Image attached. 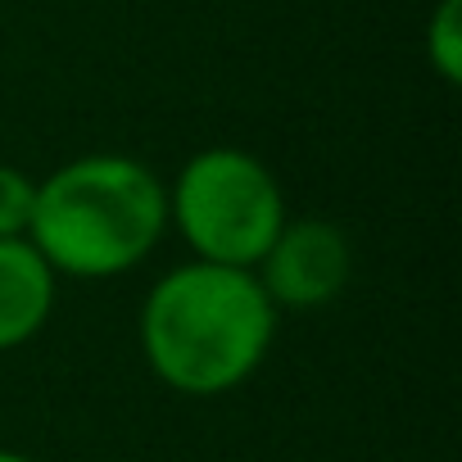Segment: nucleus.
<instances>
[{
	"label": "nucleus",
	"mask_w": 462,
	"mask_h": 462,
	"mask_svg": "<svg viewBox=\"0 0 462 462\" xmlns=\"http://www.w3.org/2000/svg\"><path fill=\"white\" fill-rule=\"evenodd\" d=\"M163 231L168 186L132 154H82L37 181L28 241L55 277H123L154 254Z\"/></svg>",
	"instance_id": "2"
},
{
	"label": "nucleus",
	"mask_w": 462,
	"mask_h": 462,
	"mask_svg": "<svg viewBox=\"0 0 462 462\" xmlns=\"http://www.w3.org/2000/svg\"><path fill=\"white\" fill-rule=\"evenodd\" d=\"M277 340V304L250 268L181 263L163 273L141 309V349L150 372L190 399L245 385Z\"/></svg>",
	"instance_id": "1"
},
{
	"label": "nucleus",
	"mask_w": 462,
	"mask_h": 462,
	"mask_svg": "<svg viewBox=\"0 0 462 462\" xmlns=\"http://www.w3.org/2000/svg\"><path fill=\"white\" fill-rule=\"evenodd\" d=\"M0 462H37V457H28V453H19V448H0Z\"/></svg>",
	"instance_id": "8"
},
{
	"label": "nucleus",
	"mask_w": 462,
	"mask_h": 462,
	"mask_svg": "<svg viewBox=\"0 0 462 462\" xmlns=\"http://www.w3.org/2000/svg\"><path fill=\"white\" fill-rule=\"evenodd\" d=\"M32 208H37V181L14 163H0V241L28 236Z\"/></svg>",
	"instance_id": "7"
},
{
	"label": "nucleus",
	"mask_w": 462,
	"mask_h": 462,
	"mask_svg": "<svg viewBox=\"0 0 462 462\" xmlns=\"http://www.w3.org/2000/svg\"><path fill=\"white\" fill-rule=\"evenodd\" d=\"M168 222L199 263L254 273L286 226V195L263 159L236 145H213L181 163L168 190Z\"/></svg>",
	"instance_id": "3"
},
{
	"label": "nucleus",
	"mask_w": 462,
	"mask_h": 462,
	"mask_svg": "<svg viewBox=\"0 0 462 462\" xmlns=\"http://www.w3.org/2000/svg\"><path fill=\"white\" fill-rule=\"evenodd\" d=\"M55 291L60 277L28 236L0 241V354L28 345L51 322Z\"/></svg>",
	"instance_id": "5"
},
{
	"label": "nucleus",
	"mask_w": 462,
	"mask_h": 462,
	"mask_svg": "<svg viewBox=\"0 0 462 462\" xmlns=\"http://www.w3.org/2000/svg\"><path fill=\"white\" fill-rule=\"evenodd\" d=\"M426 60L439 73V82H462V0H439L426 19Z\"/></svg>",
	"instance_id": "6"
},
{
	"label": "nucleus",
	"mask_w": 462,
	"mask_h": 462,
	"mask_svg": "<svg viewBox=\"0 0 462 462\" xmlns=\"http://www.w3.org/2000/svg\"><path fill=\"white\" fill-rule=\"evenodd\" d=\"M263 295L282 309H322L354 277V245L327 217H286L268 254L254 263Z\"/></svg>",
	"instance_id": "4"
}]
</instances>
